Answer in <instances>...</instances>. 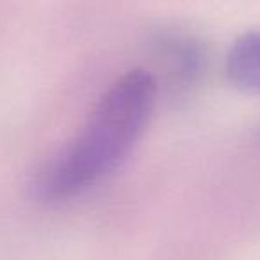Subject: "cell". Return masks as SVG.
<instances>
[{"mask_svg": "<svg viewBox=\"0 0 260 260\" xmlns=\"http://www.w3.org/2000/svg\"><path fill=\"white\" fill-rule=\"evenodd\" d=\"M232 86L260 94V32H246L230 47L224 61Z\"/></svg>", "mask_w": 260, "mask_h": 260, "instance_id": "cell-3", "label": "cell"}, {"mask_svg": "<svg viewBox=\"0 0 260 260\" xmlns=\"http://www.w3.org/2000/svg\"><path fill=\"white\" fill-rule=\"evenodd\" d=\"M159 93L148 70H130L116 79L79 134L41 168L34 182L38 198L66 202L111 175L143 136Z\"/></svg>", "mask_w": 260, "mask_h": 260, "instance_id": "cell-1", "label": "cell"}, {"mask_svg": "<svg viewBox=\"0 0 260 260\" xmlns=\"http://www.w3.org/2000/svg\"><path fill=\"white\" fill-rule=\"evenodd\" d=\"M155 64L162 86L171 93H187L202 80L207 70V52L189 36H170L157 41Z\"/></svg>", "mask_w": 260, "mask_h": 260, "instance_id": "cell-2", "label": "cell"}]
</instances>
